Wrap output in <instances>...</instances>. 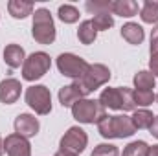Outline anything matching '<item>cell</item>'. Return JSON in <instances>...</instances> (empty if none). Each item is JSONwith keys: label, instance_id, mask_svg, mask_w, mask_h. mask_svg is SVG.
Segmentation results:
<instances>
[{"label": "cell", "instance_id": "836d02e7", "mask_svg": "<svg viewBox=\"0 0 158 156\" xmlns=\"http://www.w3.org/2000/svg\"><path fill=\"white\" fill-rule=\"evenodd\" d=\"M156 101H158V96H156Z\"/></svg>", "mask_w": 158, "mask_h": 156}, {"label": "cell", "instance_id": "8fae6325", "mask_svg": "<svg viewBox=\"0 0 158 156\" xmlns=\"http://www.w3.org/2000/svg\"><path fill=\"white\" fill-rule=\"evenodd\" d=\"M20 90H22V84L19 79L7 77L4 81H0V101L6 103V105H13L19 101L20 97Z\"/></svg>", "mask_w": 158, "mask_h": 156}, {"label": "cell", "instance_id": "ffe728a7", "mask_svg": "<svg viewBox=\"0 0 158 156\" xmlns=\"http://www.w3.org/2000/svg\"><path fill=\"white\" fill-rule=\"evenodd\" d=\"M156 84V77L147 72V70H140L136 76H134V86L136 90H153Z\"/></svg>", "mask_w": 158, "mask_h": 156}, {"label": "cell", "instance_id": "e0dca14e", "mask_svg": "<svg viewBox=\"0 0 158 156\" xmlns=\"http://www.w3.org/2000/svg\"><path fill=\"white\" fill-rule=\"evenodd\" d=\"M112 13L125 17V18H131V17L138 15V4L134 0H116V2H112Z\"/></svg>", "mask_w": 158, "mask_h": 156}, {"label": "cell", "instance_id": "cb8c5ba5", "mask_svg": "<svg viewBox=\"0 0 158 156\" xmlns=\"http://www.w3.org/2000/svg\"><path fill=\"white\" fill-rule=\"evenodd\" d=\"M132 97H134L136 107H149L156 99L153 90H132Z\"/></svg>", "mask_w": 158, "mask_h": 156}, {"label": "cell", "instance_id": "d6a6232c", "mask_svg": "<svg viewBox=\"0 0 158 156\" xmlns=\"http://www.w3.org/2000/svg\"><path fill=\"white\" fill-rule=\"evenodd\" d=\"M4 154V140L0 138V156Z\"/></svg>", "mask_w": 158, "mask_h": 156}, {"label": "cell", "instance_id": "f1b7e54d", "mask_svg": "<svg viewBox=\"0 0 158 156\" xmlns=\"http://www.w3.org/2000/svg\"><path fill=\"white\" fill-rule=\"evenodd\" d=\"M149 68H151V74L158 77V53L151 55V61H149Z\"/></svg>", "mask_w": 158, "mask_h": 156}, {"label": "cell", "instance_id": "9c48e42d", "mask_svg": "<svg viewBox=\"0 0 158 156\" xmlns=\"http://www.w3.org/2000/svg\"><path fill=\"white\" fill-rule=\"evenodd\" d=\"M86 143H88L86 132L81 127H70L64 132V136L61 138L59 147H61V151H66V153H72V154H81L85 151Z\"/></svg>", "mask_w": 158, "mask_h": 156}, {"label": "cell", "instance_id": "9a60e30c", "mask_svg": "<svg viewBox=\"0 0 158 156\" xmlns=\"http://www.w3.org/2000/svg\"><path fill=\"white\" fill-rule=\"evenodd\" d=\"M121 37L127 40L129 44H142V40L145 37L143 28L136 22H127L121 26Z\"/></svg>", "mask_w": 158, "mask_h": 156}, {"label": "cell", "instance_id": "5bb4252c", "mask_svg": "<svg viewBox=\"0 0 158 156\" xmlns=\"http://www.w3.org/2000/svg\"><path fill=\"white\" fill-rule=\"evenodd\" d=\"M4 61L9 68H19L20 64H24L26 61V53L24 48L19 44H7L4 48Z\"/></svg>", "mask_w": 158, "mask_h": 156}, {"label": "cell", "instance_id": "ac0fdd59", "mask_svg": "<svg viewBox=\"0 0 158 156\" xmlns=\"http://www.w3.org/2000/svg\"><path fill=\"white\" fill-rule=\"evenodd\" d=\"M131 119H132L134 129H151V125L155 121V114L147 109H140V110H134Z\"/></svg>", "mask_w": 158, "mask_h": 156}, {"label": "cell", "instance_id": "d6986e66", "mask_svg": "<svg viewBox=\"0 0 158 156\" xmlns=\"http://www.w3.org/2000/svg\"><path fill=\"white\" fill-rule=\"evenodd\" d=\"M98 37V31L92 24V20H83L79 24V30H77V39L81 44H92Z\"/></svg>", "mask_w": 158, "mask_h": 156}, {"label": "cell", "instance_id": "f546056e", "mask_svg": "<svg viewBox=\"0 0 158 156\" xmlns=\"http://www.w3.org/2000/svg\"><path fill=\"white\" fill-rule=\"evenodd\" d=\"M149 130H151V134L158 140V116H155V121H153V125H151V129H149Z\"/></svg>", "mask_w": 158, "mask_h": 156}, {"label": "cell", "instance_id": "52a82bcc", "mask_svg": "<svg viewBox=\"0 0 158 156\" xmlns=\"http://www.w3.org/2000/svg\"><path fill=\"white\" fill-rule=\"evenodd\" d=\"M88 66L90 64L83 57L76 55V53H61L57 57V68H59V72L64 77L76 79V81H79L85 76V72L88 70Z\"/></svg>", "mask_w": 158, "mask_h": 156}, {"label": "cell", "instance_id": "5b68a950", "mask_svg": "<svg viewBox=\"0 0 158 156\" xmlns=\"http://www.w3.org/2000/svg\"><path fill=\"white\" fill-rule=\"evenodd\" d=\"M109 81H110V70H109V66L98 63V64H90L88 70L85 72V76L79 79L77 83H79V86H81V90H83V94L88 96L94 90H98L99 86L107 84Z\"/></svg>", "mask_w": 158, "mask_h": 156}, {"label": "cell", "instance_id": "ba28073f", "mask_svg": "<svg viewBox=\"0 0 158 156\" xmlns=\"http://www.w3.org/2000/svg\"><path fill=\"white\" fill-rule=\"evenodd\" d=\"M26 103L30 109H33L37 114L46 116L52 112V94L48 86L44 84H33L26 90Z\"/></svg>", "mask_w": 158, "mask_h": 156}, {"label": "cell", "instance_id": "30bf717a", "mask_svg": "<svg viewBox=\"0 0 158 156\" xmlns=\"http://www.w3.org/2000/svg\"><path fill=\"white\" fill-rule=\"evenodd\" d=\"M4 151L7 156H31V145L28 138L20 134H9L4 140Z\"/></svg>", "mask_w": 158, "mask_h": 156}, {"label": "cell", "instance_id": "4316f807", "mask_svg": "<svg viewBox=\"0 0 158 156\" xmlns=\"http://www.w3.org/2000/svg\"><path fill=\"white\" fill-rule=\"evenodd\" d=\"M90 156H119V151L116 145L112 143H99Z\"/></svg>", "mask_w": 158, "mask_h": 156}, {"label": "cell", "instance_id": "6da1fadb", "mask_svg": "<svg viewBox=\"0 0 158 156\" xmlns=\"http://www.w3.org/2000/svg\"><path fill=\"white\" fill-rule=\"evenodd\" d=\"M99 134L107 140L112 138H129L136 132L132 119L125 114H118V116H107L105 119H101L98 123Z\"/></svg>", "mask_w": 158, "mask_h": 156}, {"label": "cell", "instance_id": "7a4b0ae2", "mask_svg": "<svg viewBox=\"0 0 158 156\" xmlns=\"http://www.w3.org/2000/svg\"><path fill=\"white\" fill-rule=\"evenodd\" d=\"M99 103L105 109L112 110H136V103L132 97V90L127 86H118V88H105L99 96Z\"/></svg>", "mask_w": 158, "mask_h": 156}, {"label": "cell", "instance_id": "4fadbf2b", "mask_svg": "<svg viewBox=\"0 0 158 156\" xmlns=\"http://www.w3.org/2000/svg\"><path fill=\"white\" fill-rule=\"evenodd\" d=\"M85 97L86 96L83 94V90H81L77 81L72 83V84H66V86H63L59 90V103L63 107H74L79 99H85Z\"/></svg>", "mask_w": 158, "mask_h": 156}, {"label": "cell", "instance_id": "7c38bea8", "mask_svg": "<svg viewBox=\"0 0 158 156\" xmlns=\"http://www.w3.org/2000/svg\"><path fill=\"white\" fill-rule=\"evenodd\" d=\"M39 132V119L31 114H19L15 117V134L33 138Z\"/></svg>", "mask_w": 158, "mask_h": 156}, {"label": "cell", "instance_id": "3957f363", "mask_svg": "<svg viewBox=\"0 0 158 156\" xmlns=\"http://www.w3.org/2000/svg\"><path fill=\"white\" fill-rule=\"evenodd\" d=\"M31 35L39 44H52L55 40V24L52 18V13L44 7L37 9L33 13V26H31Z\"/></svg>", "mask_w": 158, "mask_h": 156}, {"label": "cell", "instance_id": "7402d4cb", "mask_svg": "<svg viewBox=\"0 0 158 156\" xmlns=\"http://www.w3.org/2000/svg\"><path fill=\"white\" fill-rule=\"evenodd\" d=\"M59 18L64 22V24H74L79 20V9L76 6H70V4H64L59 7Z\"/></svg>", "mask_w": 158, "mask_h": 156}, {"label": "cell", "instance_id": "8992f818", "mask_svg": "<svg viewBox=\"0 0 158 156\" xmlns=\"http://www.w3.org/2000/svg\"><path fill=\"white\" fill-rule=\"evenodd\" d=\"M52 66V59L44 51H33L30 57H26L22 64V77L26 81H37L40 79Z\"/></svg>", "mask_w": 158, "mask_h": 156}, {"label": "cell", "instance_id": "484cf974", "mask_svg": "<svg viewBox=\"0 0 158 156\" xmlns=\"http://www.w3.org/2000/svg\"><path fill=\"white\" fill-rule=\"evenodd\" d=\"M92 24H94L96 31H105V30L114 26V18H112L110 13H101V15H94Z\"/></svg>", "mask_w": 158, "mask_h": 156}, {"label": "cell", "instance_id": "4dcf8cb0", "mask_svg": "<svg viewBox=\"0 0 158 156\" xmlns=\"http://www.w3.org/2000/svg\"><path fill=\"white\" fill-rule=\"evenodd\" d=\"M147 156H158V145L149 147V153H147Z\"/></svg>", "mask_w": 158, "mask_h": 156}, {"label": "cell", "instance_id": "2e32d148", "mask_svg": "<svg viewBox=\"0 0 158 156\" xmlns=\"http://www.w3.org/2000/svg\"><path fill=\"white\" fill-rule=\"evenodd\" d=\"M7 11L13 18H26L28 15L33 13V4L31 2H22V0H11L7 4Z\"/></svg>", "mask_w": 158, "mask_h": 156}, {"label": "cell", "instance_id": "1f68e13d", "mask_svg": "<svg viewBox=\"0 0 158 156\" xmlns=\"http://www.w3.org/2000/svg\"><path fill=\"white\" fill-rule=\"evenodd\" d=\"M55 156H77V154H72V153H66V151H61V149H59V151L55 153Z\"/></svg>", "mask_w": 158, "mask_h": 156}, {"label": "cell", "instance_id": "44dd1931", "mask_svg": "<svg viewBox=\"0 0 158 156\" xmlns=\"http://www.w3.org/2000/svg\"><path fill=\"white\" fill-rule=\"evenodd\" d=\"M140 17L147 24H158V0H147L140 11Z\"/></svg>", "mask_w": 158, "mask_h": 156}, {"label": "cell", "instance_id": "83f0119b", "mask_svg": "<svg viewBox=\"0 0 158 156\" xmlns=\"http://www.w3.org/2000/svg\"><path fill=\"white\" fill-rule=\"evenodd\" d=\"M151 55L153 53H158V24L155 26V30L151 31Z\"/></svg>", "mask_w": 158, "mask_h": 156}, {"label": "cell", "instance_id": "d4e9b609", "mask_svg": "<svg viewBox=\"0 0 158 156\" xmlns=\"http://www.w3.org/2000/svg\"><path fill=\"white\" fill-rule=\"evenodd\" d=\"M85 7L94 15H101V13H110L112 11V2H109V0H94V2H86Z\"/></svg>", "mask_w": 158, "mask_h": 156}, {"label": "cell", "instance_id": "603a6c76", "mask_svg": "<svg viewBox=\"0 0 158 156\" xmlns=\"http://www.w3.org/2000/svg\"><path fill=\"white\" fill-rule=\"evenodd\" d=\"M149 153V145L142 140L138 142H131L125 149H123V156H147Z\"/></svg>", "mask_w": 158, "mask_h": 156}, {"label": "cell", "instance_id": "277c9868", "mask_svg": "<svg viewBox=\"0 0 158 156\" xmlns=\"http://www.w3.org/2000/svg\"><path fill=\"white\" fill-rule=\"evenodd\" d=\"M72 116L79 123H99L107 117V109L99 103V99H79L72 107Z\"/></svg>", "mask_w": 158, "mask_h": 156}]
</instances>
